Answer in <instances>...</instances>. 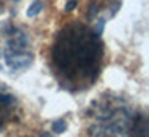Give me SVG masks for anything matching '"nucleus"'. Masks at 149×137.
Wrapping results in <instances>:
<instances>
[{"label":"nucleus","instance_id":"0eeeda50","mask_svg":"<svg viewBox=\"0 0 149 137\" xmlns=\"http://www.w3.org/2000/svg\"><path fill=\"white\" fill-rule=\"evenodd\" d=\"M65 127H67V124H65V119H57V120L52 124V129H54V132H57V134L64 132V130H65Z\"/></svg>","mask_w":149,"mask_h":137},{"label":"nucleus","instance_id":"1a4fd4ad","mask_svg":"<svg viewBox=\"0 0 149 137\" xmlns=\"http://www.w3.org/2000/svg\"><path fill=\"white\" fill-rule=\"evenodd\" d=\"M40 137H52V136H50V134H47V132H44V134H42Z\"/></svg>","mask_w":149,"mask_h":137},{"label":"nucleus","instance_id":"7ed1b4c3","mask_svg":"<svg viewBox=\"0 0 149 137\" xmlns=\"http://www.w3.org/2000/svg\"><path fill=\"white\" fill-rule=\"evenodd\" d=\"M34 62V47L30 35L12 22L0 25V72L17 75Z\"/></svg>","mask_w":149,"mask_h":137},{"label":"nucleus","instance_id":"423d86ee","mask_svg":"<svg viewBox=\"0 0 149 137\" xmlns=\"http://www.w3.org/2000/svg\"><path fill=\"white\" fill-rule=\"evenodd\" d=\"M42 7H44V5H42V2H40V0H35L34 3H32V5L29 7L27 15H29V17H35V15H37V14H39V12L42 10Z\"/></svg>","mask_w":149,"mask_h":137},{"label":"nucleus","instance_id":"9d476101","mask_svg":"<svg viewBox=\"0 0 149 137\" xmlns=\"http://www.w3.org/2000/svg\"><path fill=\"white\" fill-rule=\"evenodd\" d=\"M2 8H3V5H2V7H0V12H2Z\"/></svg>","mask_w":149,"mask_h":137},{"label":"nucleus","instance_id":"9b49d317","mask_svg":"<svg viewBox=\"0 0 149 137\" xmlns=\"http://www.w3.org/2000/svg\"><path fill=\"white\" fill-rule=\"evenodd\" d=\"M14 2H19V0H14Z\"/></svg>","mask_w":149,"mask_h":137},{"label":"nucleus","instance_id":"f03ea898","mask_svg":"<svg viewBox=\"0 0 149 137\" xmlns=\"http://www.w3.org/2000/svg\"><path fill=\"white\" fill-rule=\"evenodd\" d=\"M137 110L119 94H102L94 99L89 109L87 132L91 137H127Z\"/></svg>","mask_w":149,"mask_h":137},{"label":"nucleus","instance_id":"20e7f679","mask_svg":"<svg viewBox=\"0 0 149 137\" xmlns=\"http://www.w3.org/2000/svg\"><path fill=\"white\" fill-rule=\"evenodd\" d=\"M19 116H20L19 99L7 85L0 84V130H3L8 124L17 120Z\"/></svg>","mask_w":149,"mask_h":137},{"label":"nucleus","instance_id":"6e6552de","mask_svg":"<svg viewBox=\"0 0 149 137\" xmlns=\"http://www.w3.org/2000/svg\"><path fill=\"white\" fill-rule=\"evenodd\" d=\"M75 7H77V0H70L65 3V12H72Z\"/></svg>","mask_w":149,"mask_h":137},{"label":"nucleus","instance_id":"f257e3e1","mask_svg":"<svg viewBox=\"0 0 149 137\" xmlns=\"http://www.w3.org/2000/svg\"><path fill=\"white\" fill-rule=\"evenodd\" d=\"M106 47L101 34L82 22H70L55 34L49 64L55 80L72 94L91 89L104 67Z\"/></svg>","mask_w":149,"mask_h":137},{"label":"nucleus","instance_id":"39448f33","mask_svg":"<svg viewBox=\"0 0 149 137\" xmlns=\"http://www.w3.org/2000/svg\"><path fill=\"white\" fill-rule=\"evenodd\" d=\"M127 137H148V116L146 112H137Z\"/></svg>","mask_w":149,"mask_h":137}]
</instances>
